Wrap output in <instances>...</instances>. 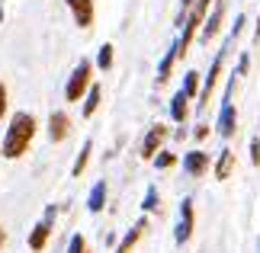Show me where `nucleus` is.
<instances>
[{"label": "nucleus", "mask_w": 260, "mask_h": 253, "mask_svg": "<svg viewBox=\"0 0 260 253\" xmlns=\"http://www.w3.org/2000/svg\"><path fill=\"white\" fill-rule=\"evenodd\" d=\"M36 131H39V122H36L32 113H23V109L13 113L10 122H7L4 141H0V154H4L7 160H19L29 151V144H32Z\"/></svg>", "instance_id": "obj_1"}, {"label": "nucleus", "mask_w": 260, "mask_h": 253, "mask_svg": "<svg viewBox=\"0 0 260 253\" xmlns=\"http://www.w3.org/2000/svg\"><path fill=\"white\" fill-rule=\"evenodd\" d=\"M212 4L215 0H196L193 4V10L186 13V19H183V32H180V39H177V55L183 58L186 52H189V45L199 39V29H203V23H206V16H209V10H212Z\"/></svg>", "instance_id": "obj_2"}, {"label": "nucleus", "mask_w": 260, "mask_h": 253, "mask_svg": "<svg viewBox=\"0 0 260 253\" xmlns=\"http://www.w3.org/2000/svg\"><path fill=\"white\" fill-rule=\"evenodd\" d=\"M90 87H93V61L81 58V64L71 70V77H68V84H64V99L68 103H81Z\"/></svg>", "instance_id": "obj_3"}, {"label": "nucleus", "mask_w": 260, "mask_h": 253, "mask_svg": "<svg viewBox=\"0 0 260 253\" xmlns=\"http://www.w3.org/2000/svg\"><path fill=\"white\" fill-rule=\"evenodd\" d=\"M55 211H58L55 205H48L45 208V218L39 221L32 231H29V240H26V244H29V250H32V253H42L48 247V237H52V231H55Z\"/></svg>", "instance_id": "obj_4"}, {"label": "nucleus", "mask_w": 260, "mask_h": 253, "mask_svg": "<svg viewBox=\"0 0 260 253\" xmlns=\"http://www.w3.org/2000/svg\"><path fill=\"white\" fill-rule=\"evenodd\" d=\"M225 0H215L212 4V10H209V16H206V23H203V29H199V42H212V39L218 35V29H222V23H225Z\"/></svg>", "instance_id": "obj_5"}, {"label": "nucleus", "mask_w": 260, "mask_h": 253, "mask_svg": "<svg viewBox=\"0 0 260 253\" xmlns=\"http://www.w3.org/2000/svg\"><path fill=\"white\" fill-rule=\"evenodd\" d=\"M167 135H171V131H167V125H161V122L148 128V131H145V141H142V157H145V160H154L157 151H164Z\"/></svg>", "instance_id": "obj_6"}, {"label": "nucleus", "mask_w": 260, "mask_h": 253, "mask_svg": "<svg viewBox=\"0 0 260 253\" xmlns=\"http://www.w3.org/2000/svg\"><path fill=\"white\" fill-rule=\"evenodd\" d=\"M193 228H196V211H193V199H183L180 202V221H177V244H186L189 237H193Z\"/></svg>", "instance_id": "obj_7"}, {"label": "nucleus", "mask_w": 260, "mask_h": 253, "mask_svg": "<svg viewBox=\"0 0 260 253\" xmlns=\"http://www.w3.org/2000/svg\"><path fill=\"white\" fill-rule=\"evenodd\" d=\"M215 128H218V135H222V138H232L235 131H238V109H235V103H232V96H225Z\"/></svg>", "instance_id": "obj_8"}, {"label": "nucleus", "mask_w": 260, "mask_h": 253, "mask_svg": "<svg viewBox=\"0 0 260 253\" xmlns=\"http://www.w3.org/2000/svg\"><path fill=\"white\" fill-rule=\"evenodd\" d=\"M68 135H71V116H68L64 109H55V113L48 116V138H52L55 144H61Z\"/></svg>", "instance_id": "obj_9"}, {"label": "nucleus", "mask_w": 260, "mask_h": 253, "mask_svg": "<svg viewBox=\"0 0 260 253\" xmlns=\"http://www.w3.org/2000/svg\"><path fill=\"white\" fill-rule=\"evenodd\" d=\"M183 173L193 176V179L209 173V154H206V151L196 148V151H189V154H183Z\"/></svg>", "instance_id": "obj_10"}, {"label": "nucleus", "mask_w": 260, "mask_h": 253, "mask_svg": "<svg viewBox=\"0 0 260 253\" xmlns=\"http://www.w3.org/2000/svg\"><path fill=\"white\" fill-rule=\"evenodd\" d=\"M68 10H71V16H74V23L81 26V29H90L93 26V16H96V10H93V0H64Z\"/></svg>", "instance_id": "obj_11"}, {"label": "nucleus", "mask_w": 260, "mask_h": 253, "mask_svg": "<svg viewBox=\"0 0 260 253\" xmlns=\"http://www.w3.org/2000/svg\"><path fill=\"white\" fill-rule=\"evenodd\" d=\"M145 231H148V215H142V218H138L132 228L125 231V237L116 244V253H132V250L138 247V240L145 237Z\"/></svg>", "instance_id": "obj_12"}, {"label": "nucleus", "mask_w": 260, "mask_h": 253, "mask_svg": "<svg viewBox=\"0 0 260 253\" xmlns=\"http://www.w3.org/2000/svg\"><path fill=\"white\" fill-rule=\"evenodd\" d=\"M186 116H189V96L183 93V90H177V93L171 96V119L177 125H183Z\"/></svg>", "instance_id": "obj_13"}, {"label": "nucleus", "mask_w": 260, "mask_h": 253, "mask_svg": "<svg viewBox=\"0 0 260 253\" xmlns=\"http://www.w3.org/2000/svg\"><path fill=\"white\" fill-rule=\"evenodd\" d=\"M232 170H235V151L232 148H222V154H218L212 173H215V179H228V176H232Z\"/></svg>", "instance_id": "obj_14"}, {"label": "nucleus", "mask_w": 260, "mask_h": 253, "mask_svg": "<svg viewBox=\"0 0 260 253\" xmlns=\"http://www.w3.org/2000/svg\"><path fill=\"white\" fill-rule=\"evenodd\" d=\"M103 205H106V179H100V183L90 189V196H87V208L93 211H103Z\"/></svg>", "instance_id": "obj_15"}, {"label": "nucleus", "mask_w": 260, "mask_h": 253, "mask_svg": "<svg viewBox=\"0 0 260 253\" xmlns=\"http://www.w3.org/2000/svg\"><path fill=\"white\" fill-rule=\"evenodd\" d=\"M177 42L171 45V52H167L164 58H161V67H157V84H167L171 80V70H174V61H177Z\"/></svg>", "instance_id": "obj_16"}, {"label": "nucleus", "mask_w": 260, "mask_h": 253, "mask_svg": "<svg viewBox=\"0 0 260 253\" xmlns=\"http://www.w3.org/2000/svg\"><path fill=\"white\" fill-rule=\"evenodd\" d=\"M90 154H93V141H84L81 144V154H77V160H74V167H71V176H84V170H87V164H90Z\"/></svg>", "instance_id": "obj_17"}, {"label": "nucleus", "mask_w": 260, "mask_h": 253, "mask_svg": "<svg viewBox=\"0 0 260 253\" xmlns=\"http://www.w3.org/2000/svg\"><path fill=\"white\" fill-rule=\"evenodd\" d=\"M100 96H103L100 84H93V87L87 90V96H84V109H81V116H84V119H90V116H93L96 109H100Z\"/></svg>", "instance_id": "obj_18"}, {"label": "nucleus", "mask_w": 260, "mask_h": 253, "mask_svg": "<svg viewBox=\"0 0 260 253\" xmlns=\"http://www.w3.org/2000/svg\"><path fill=\"white\" fill-rule=\"evenodd\" d=\"M199 90H203V74L199 70H186V77H183V93L189 99H199Z\"/></svg>", "instance_id": "obj_19"}, {"label": "nucleus", "mask_w": 260, "mask_h": 253, "mask_svg": "<svg viewBox=\"0 0 260 253\" xmlns=\"http://www.w3.org/2000/svg\"><path fill=\"white\" fill-rule=\"evenodd\" d=\"M113 52H116V48L109 45V42L100 45V52H96V67L100 70H109V67H113Z\"/></svg>", "instance_id": "obj_20"}, {"label": "nucleus", "mask_w": 260, "mask_h": 253, "mask_svg": "<svg viewBox=\"0 0 260 253\" xmlns=\"http://www.w3.org/2000/svg\"><path fill=\"white\" fill-rule=\"evenodd\" d=\"M154 167H157V170H171V167H177V154H171V151H157Z\"/></svg>", "instance_id": "obj_21"}, {"label": "nucleus", "mask_w": 260, "mask_h": 253, "mask_svg": "<svg viewBox=\"0 0 260 253\" xmlns=\"http://www.w3.org/2000/svg\"><path fill=\"white\" fill-rule=\"evenodd\" d=\"M68 253H87V240H84V234H74L71 240H68Z\"/></svg>", "instance_id": "obj_22"}, {"label": "nucleus", "mask_w": 260, "mask_h": 253, "mask_svg": "<svg viewBox=\"0 0 260 253\" xmlns=\"http://www.w3.org/2000/svg\"><path fill=\"white\" fill-rule=\"evenodd\" d=\"M142 208H145V211H154V208H157V189H154V186H148V192H145V202H142Z\"/></svg>", "instance_id": "obj_23"}, {"label": "nucleus", "mask_w": 260, "mask_h": 253, "mask_svg": "<svg viewBox=\"0 0 260 253\" xmlns=\"http://www.w3.org/2000/svg\"><path fill=\"white\" fill-rule=\"evenodd\" d=\"M7 109H10V93H7V84H4V80H0V122H4Z\"/></svg>", "instance_id": "obj_24"}, {"label": "nucleus", "mask_w": 260, "mask_h": 253, "mask_svg": "<svg viewBox=\"0 0 260 253\" xmlns=\"http://www.w3.org/2000/svg\"><path fill=\"white\" fill-rule=\"evenodd\" d=\"M193 4L196 0H180V13H177V26H183V19H186V13L193 10Z\"/></svg>", "instance_id": "obj_25"}, {"label": "nucleus", "mask_w": 260, "mask_h": 253, "mask_svg": "<svg viewBox=\"0 0 260 253\" xmlns=\"http://www.w3.org/2000/svg\"><path fill=\"white\" fill-rule=\"evenodd\" d=\"M251 164L260 167V138H251Z\"/></svg>", "instance_id": "obj_26"}, {"label": "nucleus", "mask_w": 260, "mask_h": 253, "mask_svg": "<svg viewBox=\"0 0 260 253\" xmlns=\"http://www.w3.org/2000/svg\"><path fill=\"white\" fill-rule=\"evenodd\" d=\"M247 67H251V58H247V55H241V61H238L235 77H244V74H247Z\"/></svg>", "instance_id": "obj_27"}, {"label": "nucleus", "mask_w": 260, "mask_h": 253, "mask_svg": "<svg viewBox=\"0 0 260 253\" xmlns=\"http://www.w3.org/2000/svg\"><path fill=\"white\" fill-rule=\"evenodd\" d=\"M193 135H196L199 141H203V138L209 135V125H206V122H199V125H196V131H193Z\"/></svg>", "instance_id": "obj_28"}, {"label": "nucleus", "mask_w": 260, "mask_h": 253, "mask_svg": "<svg viewBox=\"0 0 260 253\" xmlns=\"http://www.w3.org/2000/svg\"><path fill=\"white\" fill-rule=\"evenodd\" d=\"M254 42H260V13H257V26H254Z\"/></svg>", "instance_id": "obj_29"}, {"label": "nucleus", "mask_w": 260, "mask_h": 253, "mask_svg": "<svg viewBox=\"0 0 260 253\" xmlns=\"http://www.w3.org/2000/svg\"><path fill=\"white\" fill-rule=\"evenodd\" d=\"M4 244H7V231H4V225H0V250H4Z\"/></svg>", "instance_id": "obj_30"}, {"label": "nucleus", "mask_w": 260, "mask_h": 253, "mask_svg": "<svg viewBox=\"0 0 260 253\" xmlns=\"http://www.w3.org/2000/svg\"><path fill=\"white\" fill-rule=\"evenodd\" d=\"M0 19H4V13H0Z\"/></svg>", "instance_id": "obj_31"}]
</instances>
